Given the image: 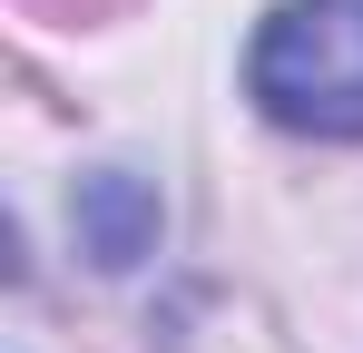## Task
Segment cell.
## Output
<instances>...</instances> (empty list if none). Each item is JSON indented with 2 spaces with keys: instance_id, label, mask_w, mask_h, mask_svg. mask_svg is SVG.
<instances>
[{
  "instance_id": "6da1fadb",
  "label": "cell",
  "mask_w": 363,
  "mask_h": 353,
  "mask_svg": "<svg viewBox=\"0 0 363 353\" xmlns=\"http://www.w3.org/2000/svg\"><path fill=\"white\" fill-rule=\"evenodd\" d=\"M255 108L295 138H363V0H285L245 50Z\"/></svg>"
},
{
  "instance_id": "7a4b0ae2",
  "label": "cell",
  "mask_w": 363,
  "mask_h": 353,
  "mask_svg": "<svg viewBox=\"0 0 363 353\" xmlns=\"http://www.w3.org/2000/svg\"><path fill=\"white\" fill-rule=\"evenodd\" d=\"M79 226H89V255H99V265H138L147 235H157V196H147L138 176H89Z\"/></svg>"
}]
</instances>
